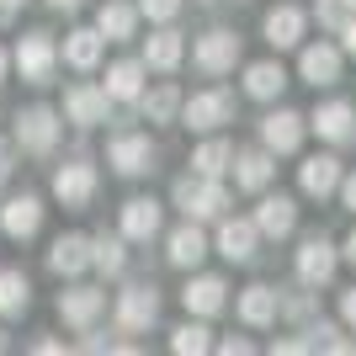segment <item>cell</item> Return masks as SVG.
Segmentation results:
<instances>
[{
	"mask_svg": "<svg viewBox=\"0 0 356 356\" xmlns=\"http://www.w3.org/2000/svg\"><path fill=\"white\" fill-rule=\"evenodd\" d=\"M170 202H176L186 218L208 223V218H223V213H229V186H223V176H181L176 186H170Z\"/></svg>",
	"mask_w": 356,
	"mask_h": 356,
	"instance_id": "cell-1",
	"label": "cell"
},
{
	"mask_svg": "<svg viewBox=\"0 0 356 356\" xmlns=\"http://www.w3.org/2000/svg\"><path fill=\"white\" fill-rule=\"evenodd\" d=\"M59 134H64L59 112L38 102V106H27V112H16V138H11V144L22 149V154H38V160H43V154L59 149Z\"/></svg>",
	"mask_w": 356,
	"mask_h": 356,
	"instance_id": "cell-2",
	"label": "cell"
},
{
	"mask_svg": "<svg viewBox=\"0 0 356 356\" xmlns=\"http://www.w3.org/2000/svg\"><path fill=\"white\" fill-rule=\"evenodd\" d=\"M192 134H218L223 122H234V96L223 86L213 90H197V96H181V112H176Z\"/></svg>",
	"mask_w": 356,
	"mask_h": 356,
	"instance_id": "cell-3",
	"label": "cell"
},
{
	"mask_svg": "<svg viewBox=\"0 0 356 356\" xmlns=\"http://www.w3.org/2000/svg\"><path fill=\"white\" fill-rule=\"evenodd\" d=\"M11 64H16V74H22L27 86H48L54 70H59V43H54V32H27V38L16 43Z\"/></svg>",
	"mask_w": 356,
	"mask_h": 356,
	"instance_id": "cell-4",
	"label": "cell"
},
{
	"mask_svg": "<svg viewBox=\"0 0 356 356\" xmlns=\"http://www.w3.org/2000/svg\"><path fill=\"white\" fill-rule=\"evenodd\" d=\"M293 266H298V282L319 293V287H330V277H335V266H341V250H335L330 234H303Z\"/></svg>",
	"mask_w": 356,
	"mask_h": 356,
	"instance_id": "cell-5",
	"label": "cell"
},
{
	"mask_svg": "<svg viewBox=\"0 0 356 356\" xmlns=\"http://www.w3.org/2000/svg\"><path fill=\"white\" fill-rule=\"evenodd\" d=\"M192 64L202 74H229L239 64V32L234 27H208V32H197V43H192Z\"/></svg>",
	"mask_w": 356,
	"mask_h": 356,
	"instance_id": "cell-6",
	"label": "cell"
},
{
	"mask_svg": "<svg viewBox=\"0 0 356 356\" xmlns=\"http://www.w3.org/2000/svg\"><path fill=\"white\" fill-rule=\"evenodd\" d=\"M54 202H64L70 213L96 202V165H90L86 154H74V160H64L59 170H54Z\"/></svg>",
	"mask_w": 356,
	"mask_h": 356,
	"instance_id": "cell-7",
	"label": "cell"
},
{
	"mask_svg": "<svg viewBox=\"0 0 356 356\" xmlns=\"http://www.w3.org/2000/svg\"><path fill=\"white\" fill-rule=\"evenodd\" d=\"M341 64L346 54L335 43H298V80L314 90H330V86H341Z\"/></svg>",
	"mask_w": 356,
	"mask_h": 356,
	"instance_id": "cell-8",
	"label": "cell"
},
{
	"mask_svg": "<svg viewBox=\"0 0 356 356\" xmlns=\"http://www.w3.org/2000/svg\"><path fill=\"white\" fill-rule=\"evenodd\" d=\"M64 122H74V128H102V122H112V96H106L96 80L70 86L64 90Z\"/></svg>",
	"mask_w": 356,
	"mask_h": 356,
	"instance_id": "cell-9",
	"label": "cell"
},
{
	"mask_svg": "<svg viewBox=\"0 0 356 356\" xmlns=\"http://www.w3.org/2000/svg\"><path fill=\"white\" fill-rule=\"evenodd\" d=\"M106 165L128 181L149 176V170H154V144H149V134H112L106 138Z\"/></svg>",
	"mask_w": 356,
	"mask_h": 356,
	"instance_id": "cell-10",
	"label": "cell"
},
{
	"mask_svg": "<svg viewBox=\"0 0 356 356\" xmlns=\"http://www.w3.org/2000/svg\"><path fill=\"white\" fill-rule=\"evenodd\" d=\"M154 319H160V293H154V282H134V287L118 293V330L144 335Z\"/></svg>",
	"mask_w": 356,
	"mask_h": 356,
	"instance_id": "cell-11",
	"label": "cell"
},
{
	"mask_svg": "<svg viewBox=\"0 0 356 356\" xmlns=\"http://www.w3.org/2000/svg\"><path fill=\"white\" fill-rule=\"evenodd\" d=\"M314 128V134L325 138L330 149H346V144H356V106L351 102H319L309 112V118H303Z\"/></svg>",
	"mask_w": 356,
	"mask_h": 356,
	"instance_id": "cell-12",
	"label": "cell"
},
{
	"mask_svg": "<svg viewBox=\"0 0 356 356\" xmlns=\"http://www.w3.org/2000/svg\"><path fill=\"white\" fill-rule=\"evenodd\" d=\"M118 229H122L128 245H149V239H160V229H165V208L154 202V197H128Z\"/></svg>",
	"mask_w": 356,
	"mask_h": 356,
	"instance_id": "cell-13",
	"label": "cell"
},
{
	"mask_svg": "<svg viewBox=\"0 0 356 356\" xmlns=\"http://www.w3.org/2000/svg\"><path fill=\"white\" fill-rule=\"evenodd\" d=\"M229 170H234V186H239V192H255V197H261L271 181H277V154H271L266 144H261V149H234Z\"/></svg>",
	"mask_w": 356,
	"mask_h": 356,
	"instance_id": "cell-14",
	"label": "cell"
},
{
	"mask_svg": "<svg viewBox=\"0 0 356 356\" xmlns=\"http://www.w3.org/2000/svg\"><path fill=\"white\" fill-rule=\"evenodd\" d=\"M255 245H261V229H255L250 218H229V213L218 218V239H213V250H218L223 261L250 266V261H255Z\"/></svg>",
	"mask_w": 356,
	"mask_h": 356,
	"instance_id": "cell-15",
	"label": "cell"
},
{
	"mask_svg": "<svg viewBox=\"0 0 356 356\" xmlns=\"http://www.w3.org/2000/svg\"><path fill=\"white\" fill-rule=\"evenodd\" d=\"M303 134H309V122H303V112H293V106H277V112L261 118V144H266L271 154H298Z\"/></svg>",
	"mask_w": 356,
	"mask_h": 356,
	"instance_id": "cell-16",
	"label": "cell"
},
{
	"mask_svg": "<svg viewBox=\"0 0 356 356\" xmlns=\"http://www.w3.org/2000/svg\"><path fill=\"white\" fill-rule=\"evenodd\" d=\"M208 250H213V245H208V234H202V223H197V218L176 223V229L165 234V261H170V266H181V271H197Z\"/></svg>",
	"mask_w": 356,
	"mask_h": 356,
	"instance_id": "cell-17",
	"label": "cell"
},
{
	"mask_svg": "<svg viewBox=\"0 0 356 356\" xmlns=\"http://www.w3.org/2000/svg\"><path fill=\"white\" fill-rule=\"evenodd\" d=\"M43 229V197L38 192H16L0 202V234H11V239H32Z\"/></svg>",
	"mask_w": 356,
	"mask_h": 356,
	"instance_id": "cell-18",
	"label": "cell"
},
{
	"mask_svg": "<svg viewBox=\"0 0 356 356\" xmlns=\"http://www.w3.org/2000/svg\"><path fill=\"white\" fill-rule=\"evenodd\" d=\"M303 32H309V16L298 11V6H271V11L261 16V38H266L277 54L298 48V43H303Z\"/></svg>",
	"mask_w": 356,
	"mask_h": 356,
	"instance_id": "cell-19",
	"label": "cell"
},
{
	"mask_svg": "<svg viewBox=\"0 0 356 356\" xmlns=\"http://www.w3.org/2000/svg\"><path fill=\"white\" fill-rule=\"evenodd\" d=\"M223 303H229V282L223 277H186L181 309L192 314V319H213V314H223Z\"/></svg>",
	"mask_w": 356,
	"mask_h": 356,
	"instance_id": "cell-20",
	"label": "cell"
},
{
	"mask_svg": "<svg viewBox=\"0 0 356 356\" xmlns=\"http://www.w3.org/2000/svg\"><path fill=\"white\" fill-rule=\"evenodd\" d=\"M255 229H261V239H287L298 229V202L282 192H261V208H255Z\"/></svg>",
	"mask_w": 356,
	"mask_h": 356,
	"instance_id": "cell-21",
	"label": "cell"
},
{
	"mask_svg": "<svg viewBox=\"0 0 356 356\" xmlns=\"http://www.w3.org/2000/svg\"><path fill=\"white\" fill-rule=\"evenodd\" d=\"M181 59H186V38H181L170 22H160V32L144 38V70L170 74V70H181Z\"/></svg>",
	"mask_w": 356,
	"mask_h": 356,
	"instance_id": "cell-22",
	"label": "cell"
},
{
	"mask_svg": "<svg viewBox=\"0 0 356 356\" xmlns=\"http://www.w3.org/2000/svg\"><path fill=\"white\" fill-rule=\"evenodd\" d=\"M341 160H335V154H309V160L298 165V186H303V197H319V202H325V197H335V186H341Z\"/></svg>",
	"mask_w": 356,
	"mask_h": 356,
	"instance_id": "cell-23",
	"label": "cell"
},
{
	"mask_svg": "<svg viewBox=\"0 0 356 356\" xmlns=\"http://www.w3.org/2000/svg\"><path fill=\"white\" fill-rule=\"evenodd\" d=\"M106 309V293L102 287H70V293H59V319L74 330H90L96 319H102Z\"/></svg>",
	"mask_w": 356,
	"mask_h": 356,
	"instance_id": "cell-24",
	"label": "cell"
},
{
	"mask_svg": "<svg viewBox=\"0 0 356 356\" xmlns=\"http://www.w3.org/2000/svg\"><path fill=\"white\" fill-rule=\"evenodd\" d=\"M48 271H54V277H80V271H90V234H59L48 245Z\"/></svg>",
	"mask_w": 356,
	"mask_h": 356,
	"instance_id": "cell-25",
	"label": "cell"
},
{
	"mask_svg": "<svg viewBox=\"0 0 356 356\" xmlns=\"http://www.w3.org/2000/svg\"><path fill=\"white\" fill-rule=\"evenodd\" d=\"M234 309H239V325H250V330H271V325H277V287H266V282L245 287Z\"/></svg>",
	"mask_w": 356,
	"mask_h": 356,
	"instance_id": "cell-26",
	"label": "cell"
},
{
	"mask_svg": "<svg viewBox=\"0 0 356 356\" xmlns=\"http://www.w3.org/2000/svg\"><path fill=\"white\" fill-rule=\"evenodd\" d=\"M287 90V70L277 59H255V64H245V96L250 102H277Z\"/></svg>",
	"mask_w": 356,
	"mask_h": 356,
	"instance_id": "cell-27",
	"label": "cell"
},
{
	"mask_svg": "<svg viewBox=\"0 0 356 356\" xmlns=\"http://www.w3.org/2000/svg\"><path fill=\"white\" fill-rule=\"evenodd\" d=\"M144 59H118V64H106V80L102 90L112 96V102H138V90H144Z\"/></svg>",
	"mask_w": 356,
	"mask_h": 356,
	"instance_id": "cell-28",
	"label": "cell"
},
{
	"mask_svg": "<svg viewBox=\"0 0 356 356\" xmlns=\"http://www.w3.org/2000/svg\"><path fill=\"white\" fill-rule=\"evenodd\" d=\"M96 32H102L106 43H128L138 32V6H128V0H106L102 11H96Z\"/></svg>",
	"mask_w": 356,
	"mask_h": 356,
	"instance_id": "cell-29",
	"label": "cell"
},
{
	"mask_svg": "<svg viewBox=\"0 0 356 356\" xmlns=\"http://www.w3.org/2000/svg\"><path fill=\"white\" fill-rule=\"evenodd\" d=\"M32 309V282L22 266H0V319H22Z\"/></svg>",
	"mask_w": 356,
	"mask_h": 356,
	"instance_id": "cell-30",
	"label": "cell"
},
{
	"mask_svg": "<svg viewBox=\"0 0 356 356\" xmlns=\"http://www.w3.org/2000/svg\"><path fill=\"white\" fill-rule=\"evenodd\" d=\"M102 48H106V38L96 27H74L70 38H64V64H70V70H96V64H102Z\"/></svg>",
	"mask_w": 356,
	"mask_h": 356,
	"instance_id": "cell-31",
	"label": "cell"
},
{
	"mask_svg": "<svg viewBox=\"0 0 356 356\" xmlns=\"http://www.w3.org/2000/svg\"><path fill=\"white\" fill-rule=\"evenodd\" d=\"M138 112H144V122H176V112H181V90L165 80V86H154V90H138Z\"/></svg>",
	"mask_w": 356,
	"mask_h": 356,
	"instance_id": "cell-32",
	"label": "cell"
},
{
	"mask_svg": "<svg viewBox=\"0 0 356 356\" xmlns=\"http://www.w3.org/2000/svg\"><path fill=\"white\" fill-rule=\"evenodd\" d=\"M229 160H234V144L229 138H208V144L192 149V176H223Z\"/></svg>",
	"mask_w": 356,
	"mask_h": 356,
	"instance_id": "cell-33",
	"label": "cell"
},
{
	"mask_svg": "<svg viewBox=\"0 0 356 356\" xmlns=\"http://www.w3.org/2000/svg\"><path fill=\"white\" fill-rule=\"evenodd\" d=\"M122 245H128V239H90V266L102 271V277H122V271H128V250H122Z\"/></svg>",
	"mask_w": 356,
	"mask_h": 356,
	"instance_id": "cell-34",
	"label": "cell"
},
{
	"mask_svg": "<svg viewBox=\"0 0 356 356\" xmlns=\"http://www.w3.org/2000/svg\"><path fill=\"white\" fill-rule=\"evenodd\" d=\"M170 351H176V356H202V351H213V330L202 325V319H186V325L170 330Z\"/></svg>",
	"mask_w": 356,
	"mask_h": 356,
	"instance_id": "cell-35",
	"label": "cell"
},
{
	"mask_svg": "<svg viewBox=\"0 0 356 356\" xmlns=\"http://www.w3.org/2000/svg\"><path fill=\"white\" fill-rule=\"evenodd\" d=\"M277 319L309 325V319H314V287H303V293H277Z\"/></svg>",
	"mask_w": 356,
	"mask_h": 356,
	"instance_id": "cell-36",
	"label": "cell"
},
{
	"mask_svg": "<svg viewBox=\"0 0 356 356\" xmlns=\"http://www.w3.org/2000/svg\"><path fill=\"white\" fill-rule=\"evenodd\" d=\"M181 6H186V0H138V16H149V22L160 27V22H176Z\"/></svg>",
	"mask_w": 356,
	"mask_h": 356,
	"instance_id": "cell-37",
	"label": "cell"
},
{
	"mask_svg": "<svg viewBox=\"0 0 356 356\" xmlns=\"http://www.w3.org/2000/svg\"><path fill=\"white\" fill-rule=\"evenodd\" d=\"M314 16H319V27H325V32H335L346 22V6H341V0H314Z\"/></svg>",
	"mask_w": 356,
	"mask_h": 356,
	"instance_id": "cell-38",
	"label": "cell"
},
{
	"mask_svg": "<svg viewBox=\"0 0 356 356\" xmlns=\"http://www.w3.org/2000/svg\"><path fill=\"white\" fill-rule=\"evenodd\" d=\"M335 38H341V54H346V59H356V11H346V22L335 27Z\"/></svg>",
	"mask_w": 356,
	"mask_h": 356,
	"instance_id": "cell-39",
	"label": "cell"
},
{
	"mask_svg": "<svg viewBox=\"0 0 356 356\" xmlns=\"http://www.w3.org/2000/svg\"><path fill=\"white\" fill-rule=\"evenodd\" d=\"M303 335H309V351H319V346H325L330 335H341V330L330 325V319H319V325H309V330H303Z\"/></svg>",
	"mask_w": 356,
	"mask_h": 356,
	"instance_id": "cell-40",
	"label": "cell"
},
{
	"mask_svg": "<svg viewBox=\"0 0 356 356\" xmlns=\"http://www.w3.org/2000/svg\"><path fill=\"white\" fill-rule=\"evenodd\" d=\"M213 351H223V356H245V351H250V341H239V335H229V341H213Z\"/></svg>",
	"mask_w": 356,
	"mask_h": 356,
	"instance_id": "cell-41",
	"label": "cell"
},
{
	"mask_svg": "<svg viewBox=\"0 0 356 356\" xmlns=\"http://www.w3.org/2000/svg\"><path fill=\"white\" fill-rule=\"evenodd\" d=\"M335 192H341V202L356 213V170H351V176H341V186H335Z\"/></svg>",
	"mask_w": 356,
	"mask_h": 356,
	"instance_id": "cell-42",
	"label": "cell"
},
{
	"mask_svg": "<svg viewBox=\"0 0 356 356\" xmlns=\"http://www.w3.org/2000/svg\"><path fill=\"white\" fill-rule=\"evenodd\" d=\"M341 319L356 330V287H346V293H341Z\"/></svg>",
	"mask_w": 356,
	"mask_h": 356,
	"instance_id": "cell-43",
	"label": "cell"
},
{
	"mask_svg": "<svg viewBox=\"0 0 356 356\" xmlns=\"http://www.w3.org/2000/svg\"><path fill=\"white\" fill-rule=\"evenodd\" d=\"M271 351H277V356H303L309 341H271Z\"/></svg>",
	"mask_w": 356,
	"mask_h": 356,
	"instance_id": "cell-44",
	"label": "cell"
},
{
	"mask_svg": "<svg viewBox=\"0 0 356 356\" xmlns=\"http://www.w3.org/2000/svg\"><path fill=\"white\" fill-rule=\"evenodd\" d=\"M11 154H16V144L0 138V186H6V176H11Z\"/></svg>",
	"mask_w": 356,
	"mask_h": 356,
	"instance_id": "cell-45",
	"label": "cell"
},
{
	"mask_svg": "<svg viewBox=\"0 0 356 356\" xmlns=\"http://www.w3.org/2000/svg\"><path fill=\"white\" fill-rule=\"evenodd\" d=\"M341 261H351V266H356V229L341 239Z\"/></svg>",
	"mask_w": 356,
	"mask_h": 356,
	"instance_id": "cell-46",
	"label": "cell"
},
{
	"mask_svg": "<svg viewBox=\"0 0 356 356\" xmlns=\"http://www.w3.org/2000/svg\"><path fill=\"white\" fill-rule=\"evenodd\" d=\"M32 351H38V356H59V351H64V341H38Z\"/></svg>",
	"mask_w": 356,
	"mask_h": 356,
	"instance_id": "cell-47",
	"label": "cell"
},
{
	"mask_svg": "<svg viewBox=\"0 0 356 356\" xmlns=\"http://www.w3.org/2000/svg\"><path fill=\"white\" fill-rule=\"evenodd\" d=\"M6 74H11V54L0 48V86H6Z\"/></svg>",
	"mask_w": 356,
	"mask_h": 356,
	"instance_id": "cell-48",
	"label": "cell"
},
{
	"mask_svg": "<svg viewBox=\"0 0 356 356\" xmlns=\"http://www.w3.org/2000/svg\"><path fill=\"white\" fill-rule=\"evenodd\" d=\"M54 11H80V0H48Z\"/></svg>",
	"mask_w": 356,
	"mask_h": 356,
	"instance_id": "cell-49",
	"label": "cell"
},
{
	"mask_svg": "<svg viewBox=\"0 0 356 356\" xmlns=\"http://www.w3.org/2000/svg\"><path fill=\"white\" fill-rule=\"evenodd\" d=\"M22 6H27V0H0V11H11V16L22 11Z\"/></svg>",
	"mask_w": 356,
	"mask_h": 356,
	"instance_id": "cell-50",
	"label": "cell"
},
{
	"mask_svg": "<svg viewBox=\"0 0 356 356\" xmlns=\"http://www.w3.org/2000/svg\"><path fill=\"white\" fill-rule=\"evenodd\" d=\"M6 346H11V341H6V330H0V351H6Z\"/></svg>",
	"mask_w": 356,
	"mask_h": 356,
	"instance_id": "cell-51",
	"label": "cell"
},
{
	"mask_svg": "<svg viewBox=\"0 0 356 356\" xmlns=\"http://www.w3.org/2000/svg\"><path fill=\"white\" fill-rule=\"evenodd\" d=\"M341 6H346V11H356V0H341Z\"/></svg>",
	"mask_w": 356,
	"mask_h": 356,
	"instance_id": "cell-52",
	"label": "cell"
},
{
	"mask_svg": "<svg viewBox=\"0 0 356 356\" xmlns=\"http://www.w3.org/2000/svg\"><path fill=\"white\" fill-rule=\"evenodd\" d=\"M197 6H218V0H197Z\"/></svg>",
	"mask_w": 356,
	"mask_h": 356,
	"instance_id": "cell-53",
	"label": "cell"
}]
</instances>
